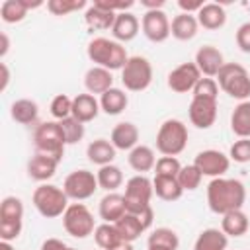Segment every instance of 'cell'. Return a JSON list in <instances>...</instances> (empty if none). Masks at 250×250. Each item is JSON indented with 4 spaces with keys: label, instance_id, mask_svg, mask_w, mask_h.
Listing matches in <instances>:
<instances>
[{
    "label": "cell",
    "instance_id": "40",
    "mask_svg": "<svg viewBox=\"0 0 250 250\" xmlns=\"http://www.w3.org/2000/svg\"><path fill=\"white\" fill-rule=\"evenodd\" d=\"M201 178H203V174L197 170L195 164L182 166V170H180V174H178V182H180V186H182L184 191H193V189H197L199 184H201Z\"/></svg>",
    "mask_w": 250,
    "mask_h": 250
},
{
    "label": "cell",
    "instance_id": "14",
    "mask_svg": "<svg viewBox=\"0 0 250 250\" xmlns=\"http://www.w3.org/2000/svg\"><path fill=\"white\" fill-rule=\"evenodd\" d=\"M199 78H201V72L195 66V62H182L174 70H170V74H168V88L172 92H178V94L193 92V88L199 82Z\"/></svg>",
    "mask_w": 250,
    "mask_h": 250
},
{
    "label": "cell",
    "instance_id": "1",
    "mask_svg": "<svg viewBox=\"0 0 250 250\" xmlns=\"http://www.w3.org/2000/svg\"><path fill=\"white\" fill-rule=\"evenodd\" d=\"M244 201H246V188L240 180L213 178L207 186V205L217 215L242 209Z\"/></svg>",
    "mask_w": 250,
    "mask_h": 250
},
{
    "label": "cell",
    "instance_id": "19",
    "mask_svg": "<svg viewBox=\"0 0 250 250\" xmlns=\"http://www.w3.org/2000/svg\"><path fill=\"white\" fill-rule=\"evenodd\" d=\"M139 18L131 12H121L115 16V21H113V27H111V35L115 41L119 43H127L131 39L137 37L139 33Z\"/></svg>",
    "mask_w": 250,
    "mask_h": 250
},
{
    "label": "cell",
    "instance_id": "5",
    "mask_svg": "<svg viewBox=\"0 0 250 250\" xmlns=\"http://www.w3.org/2000/svg\"><path fill=\"white\" fill-rule=\"evenodd\" d=\"M219 88L234 100L246 102L250 98V74L238 62H225V66L217 74Z\"/></svg>",
    "mask_w": 250,
    "mask_h": 250
},
{
    "label": "cell",
    "instance_id": "28",
    "mask_svg": "<svg viewBox=\"0 0 250 250\" xmlns=\"http://www.w3.org/2000/svg\"><path fill=\"white\" fill-rule=\"evenodd\" d=\"M152 189H154L156 197H160L162 201H176L184 193L178 178H174V176H154Z\"/></svg>",
    "mask_w": 250,
    "mask_h": 250
},
{
    "label": "cell",
    "instance_id": "42",
    "mask_svg": "<svg viewBox=\"0 0 250 250\" xmlns=\"http://www.w3.org/2000/svg\"><path fill=\"white\" fill-rule=\"evenodd\" d=\"M86 6V0H49L47 10L55 16H66L70 12L82 10Z\"/></svg>",
    "mask_w": 250,
    "mask_h": 250
},
{
    "label": "cell",
    "instance_id": "22",
    "mask_svg": "<svg viewBox=\"0 0 250 250\" xmlns=\"http://www.w3.org/2000/svg\"><path fill=\"white\" fill-rule=\"evenodd\" d=\"M57 166H59V162L55 158L35 152V156H31L27 162V176L35 182H47L55 176Z\"/></svg>",
    "mask_w": 250,
    "mask_h": 250
},
{
    "label": "cell",
    "instance_id": "32",
    "mask_svg": "<svg viewBox=\"0 0 250 250\" xmlns=\"http://www.w3.org/2000/svg\"><path fill=\"white\" fill-rule=\"evenodd\" d=\"M119 236L123 238V242H135L146 229L143 225V221L139 219V215H133V213H125L117 223H113Z\"/></svg>",
    "mask_w": 250,
    "mask_h": 250
},
{
    "label": "cell",
    "instance_id": "46",
    "mask_svg": "<svg viewBox=\"0 0 250 250\" xmlns=\"http://www.w3.org/2000/svg\"><path fill=\"white\" fill-rule=\"evenodd\" d=\"M94 4H98L100 8H104V10H107V12H113V14L127 12L129 8L135 6L133 0H96Z\"/></svg>",
    "mask_w": 250,
    "mask_h": 250
},
{
    "label": "cell",
    "instance_id": "20",
    "mask_svg": "<svg viewBox=\"0 0 250 250\" xmlns=\"http://www.w3.org/2000/svg\"><path fill=\"white\" fill-rule=\"evenodd\" d=\"M84 86L88 90V94H104L107 92L109 88H113V76H111V70L107 68H102V66H92L86 70L84 74Z\"/></svg>",
    "mask_w": 250,
    "mask_h": 250
},
{
    "label": "cell",
    "instance_id": "47",
    "mask_svg": "<svg viewBox=\"0 0 250 250\" xmlns=\"http://www.w3.org/2000/svg\"><path fill=\"white\" fill-rule=\"evenodd\" d=\"M236 45L242 53H250V21L242 23L238 29H236Z\"/></svg>",
    "mask_w": 250,
    "mask_h": 250
},
{
    "label": "cell",
    "instance_id": "37",
    "mask_svg": "<svg viewBox=\"0 0 250 250\" xmlns=\"http://www.w3.org/2000/svg\"><path fill=\"white\" fill-rule=\"evenodd\" d=\"M96 178H98V186L105 191H115L123 184V172L115 164L100 166V170L96 172Z\"/></svg>",
    "mask_w": 250,
    "mask_h": 250
},
{
    "label": "cell",
    "instance_id": "16",
    "mask_svg": "<svg viewBox=\"0 0 250 250\" xmlns=\"http://www.w3.org/2000/svg\"><path fill=\"white\" fill-rule=\"evenodd\" d=\"M195 66L199 68L201 76H209V78H217L219 70L225 66V59H223V53L213 47V45H203L197 49L195 53Z\"/></svg>",
    "mask_w": 250,
    "mask_h": 250
},
{
    "label": "cell",
    "instance_id": "9",
    "mask_svg": "<svg viewBox=\"0 0 250 250\" xmlns=\"http://www.w3.org/2000/svg\"><path fill=\"white\" fill-rule=\"evenodd\" d=\"M121 82L129 92H143L152 82V64L145 57H129L125 66L121 68Z\"/></svg>",
    "mask_w": 250,
    "mask_h": 250
},
{
    "label": "cell",
    "instance_id": "39",
    "mask_svg": "<svg viewBox=\"0 0 250 250\" xmlns=\"http://www.w3.org/2000/svg\"><path fill=\"white\" fill-rule=\"evenodd\" d=\"M59 125H61V131L64 135L66 145H76V143H80L84 139V133H86L84 131V123H80L72 115L66 117V119H62V121H59Z\"/></svg>",
    "mask_w": 250,
    "mask_h": 250
},
{
    "label": "cell",
    "instance_id": "52",
    "mask_svg": "<svg viewBox=\"0 0 250 250\" xmlns=\"http://www.w3.org/2000/svg\"><path fill=\"white\" fill-rule=\"evenodd\" d=\"M141 4L146 10H160L164 6V0H141Z\"/></svg>",
    "mask_w": 250,
    "mask_h": 250
},
{
    "label": "cell",
    "instance_id": "41",
    "mask_svg": "<svg viewBox=\"0 0 250 250\" xmlns=\"http://www.w3.org/2000/svg\"><path fill=\"white\" fill-rule=\"evenodd\" d=\"M51 115L57 119V121H62L66 117L72 115V98H68L66 94H57L53 100H51Z\"/></svg>",
    "mask_w": 250,
    "mask_h": 250
},
{
    "label": "cell",
    "instance_id": "33",
    "mask_svg": "<svg viewBox=\"0 0 250 250\" xmlns=\"http://www.w3.org/2000/svg\"><path fill=\"white\" fill-rule=\"evenodd\" d=\"M229 236L221 229H205L195 238L193 250H227Z\"/></svg>",
    "mask_w": 250,
    "mask_h": 250
},
{
    "label": "cell",
    "instance_id": "25",
    "mask_svg": "<svg viewBox=\"0 0 250 250\" xmlns=\"http://www.w3.org/2000/svg\"><path fill=\"white\" fill-rule=\"evenodd\" d=\"M10 115L20 125H31L37 121L39 105H37V102L29 100V98H20L10 105Z\"/></svg>",
    "mask_w": 250,
    "mask_h": 250
},
{
    "label": "cell",
    "instance_id": "7",
    "mask_svg": "<svg viewBox=\"0 0 250 250\" xmlns=\"http://www.w3.org/2000/svg\"><path fill=\"white\" fill-rule=\"evenodd\" d=\"M23 227V203L16 195H8L0 203V240H16Z\"/></svg>",
    "mask_w": 250,
    "mask_h": 250
},
{
    "label": "cell",
    "instance_id": "4",
    "mask_svg": "<svg viewBox=\"0 0 250 250\" xmlns=\"http://www.w3.org/2000/svg\"><path fill=\"white\" fill-rule=\"evenodd\" d=\"M33 145H35L37 154H45V156H51L57 162H61L64 156L66 141L61 131L59 121H45V123L37 125L33 131Z\"/></svg>",
    "mask_w": 250,
    "mask_h": 250
},
{
    "label": "cell",
    "instance_id": "36",
    "mask_svg": "<svg viewBox=\"0 0 250 250\" xmlns=\"http://www.w3.org/2000/svg\"><path fill=\"white\" fill-rule=\"evenodd\" d=\"M94 240L102 250H113L115 246H119L123 242V238L119 236L117 229L113 223H102L96 227L94 230Z\"/></svg>",
    "mask_w": 250,
    "mask_h": 250
},
{
    "label": "cell",
    "instance_id": "50",
    "mask_svg": "<svg viewBox=\"0 0 250 250\" xmlns=\"http://www.w3.org/2000/svg\"><path fill=\"white\" fill-rule=\"evenodd\" d=\"M0 70H2V82H0V92H6L8 84H10V70H8V64L2 62L0 64Z\"/></svg>",
    "mask_w": 250,
    "mask_h": 250
},
{
    "label": "cell",
    "instance_id": "17",
    "mask_svg": "<svg viewBox=\"0 0 250 250\" xmlns=\"http://www.w3.org/2000/svg\"><path fill=\"white\" fill-rule=\"evenodd\" d=\"M109 141L117 150H133L139 145V129L131 121H121L111 129Z\"/></svg>",
    "mask_w": 250,
    "mask_h": 250
},
{
    "label": "cell",
    "instance_id": "18",
    "mask_svg": "<svg viewBox=\"0 0 250 250\" xmlns=\"http://www.w3.org/2000/svg\"><path fill=\"white\" fill-rule=\"evenodd\" d=\"M98 211H100V217L104 219V223H117V221L127 213L123 195L117 193V191H107V193L100 199Z\"/></svg>",
    "mask_w": 250,
    "mask_h": 250
},
{
    "label": "cell",
    "instance_id": "29",
    "mask_svg": "<svg viewBox=\"0 0 250 250\" xmlns=\"http://www.w3.org/2000/svg\"><path fill=\"white\" fill-rule=\"evenodd\" d=\"M248 227H250V221H248V215L242 209L229 211L221 219V230L227 236H234V238L236 236H242V234H246Z\"/></svg>",
    "mask_w": 250,
    "mask_h": 250
},
{
    "label": "cell",
    "instance_id": "27",
    "mask_svg": "<svg viewBox=\"0 0 250 250\" xmlns=\"http://www.w3.org/2000/svg\"><path fill=\"white\" fill-rule=\"evenodd\" d=\"M129 166L139 172V174H145L148 170H154L156 166V156H154V150L146 145H137L133 150H129Z\"/></svg>",
    "mask_w": 250,
    "mask_h": 250
},
{
    "label": "cell",
    "instance_id": "10",
    "mask_svg": "<svg viewBox=\"0 0 250 250\" xmlns=\"http://www.w3.org/2000/svg\"><path fill=\"white\" fill-rule=\"evenodd\" d=\"M62 227L74 238H86V236L94 234V230H96L94 215L90 213V209L84 203H70L66 207V211L62 215Z\"/></svg>",
    "mask_w": 250,
    "mask_h": 250
},
{
    "label": "cell",
    "instance_id": "26",
    "mask_svg": "<svg viewBox=\"0 0 250 250\" xmlns=\"http://www.w3.org/2000/svg\"><path fill=\"white\" fill-rule=\"evenodd\" d=\"M115 146L111 145V141L107 139H96L86 146V156L90 162L98 164V166H105L111 164L115 158Z\"/></svg>",
    "mask_w": 250,
    "mask_h": 250
},
{
    "label": "cell",
    "instance_id": "12",
    "mask_svg": "<svg viewBox=\"0 0 250 250\" xmlns=\"http://www.w3.org/2000/svg\"><path fill=\"white\" fill-rule=\"evenodd\" d=\"M141 29L152 43H162L170 37V20L162 10H146L141 18Z\"/></svg>",
    "mask_w": 250,
    "mask_h": 250
},
{
    "label": "cell",
    "instance_id": "51",
    "mask_svg": "<svg viewBox=\"0 0 250 250\" xmlns=\"http://www.w3.org/2000/svg\"><path fill=\"white\" fill-rule=\"evenodd\" d=\"M8 49H10V39L6 33H0V57L2 59L8 55Z\"/></svg>",
    "mask_w": 250,
    "mask_h": 250
},
{
    "label": "cell",
    "instance_id": "54",
    "mask_svg": "<svg viewBox=\"0 0 250 250\" xmlns=\"http://www.w3.org/2000/svg\"><path fill=\"white\" fill-rule=\"evenodd\" d=\"M0 250H14V246L8 240H0Z\"/></svg>",
    "mask_w": 250,
    "mask_h": 250
},
{
    "label": "cell",
    "instance_id": "21",
    "mask_svg": "<svg viewBox=\"0 0 250 250\" xmlns=\"http://www.w3.org/2000/svg\"><path fill=\"white\" fill-rule=\"evenodd\" d=\"M100 109V100H96L92 94H78L76 98H72V117L80 123L94 121Z\"/></svg>",
    "mask_w": 250,
    "mask_h": 250
},
{
    "label": "cell",
    "instance_id": "15",
    "mask_svg": "<svg viewBox=\"0 0 250 250\" xmlns=\"http://www.w3.org/2000/svg\"><path fill=\"white\" fill-rule=\"evenodd\" d=\"M188 113L191 125H195L197 129H209L217 119V100L193 96Z\"/></svg>",
    "mask_w": 250,
    "mask_h": 250
},
{
    "label": "cell",
    "instance_id": "45",
    "mask_svg": "<svg viewBox=\"0 0 250 250\" xmlns=\"http://www.w3.org/2000/svg\"><path fill=\"white\" fill-rule=\"evenodd\" d=\"M229 158L238 162V164H246L250 162V139H238L230 145L229 150Z\"/></svg>",
    "mask_w": 250,
    "mask_h": 250
},
{
    "label": "cell",
    "instance_id": "34",
    "mask_svg": "<svg viewBox=\"0 0 250 250\" xmlns=\"http://www.w3.org/2000/svg\"><path fill=\"white\" fill-rule=\"evenodd\" d=\"M127 104H129V98L121 88H109L100 96V107L107 115H119L127 107Z\"/></svg>",
    "mask_w": 250,
    "mask_h": 250
},
{
    "label": "cell",
    "instance_id": "31",
    "mask_svg": "<svg viewBox=\"0 0 250 250\" xmlns=\"http://www.w3.org/2000/svg\"><path fill=\"white\" fill-rule=\"evenodd\" d=\"M230 129L238 139H250V100L240 102L230 113Z\"/></svg>",
    "mask_w": 250,
    "mask_h": 250
},
{
    "label": "cell",
    "instance_id": "2",
    "mask_svg": "<svg viewBox=\"0 0 250 250\" xmlns=\"http://www.w3.org/2000/svg\"><path fill=\"white\" fill-rule=\"evenodd\" d=\"M86 53L88 59L94 62V66H102L107 70H121L129 61L125 47L119 41L107 37H94L88 43Z\"/></svg>",
    "mask_w": 250,
    "mask_h": 250
},
{
    "label": "cell",
    "instance_id": "30",
    "mask_svg": "<svg viewBox=\"0 0 250 250\" xmlns=\"http://www.w3.org/2000/svg\"><path fill=\"white\" fill-rule=\"evenodd\" d=\"M178 246H180V238L176 230L168 227H160L152 230L146 240V250H178Z\"/></svg>",
    "mask_w": 250,
    "mask_h": 250
},
{
    "label": "cell",
    "instance_id": "24",
    "mask_svg": "<svg viewBox=\"0 0 250 250\" xmlns=\"http://www.w3.org/2000/svg\"><path fill=\"white\" fill-rule=\"evenodd\" d=\"M195 18H197V23L201 27H205V29H219L227 21V12H225V8L221 4L207 2V4L201 6V10L195 14Z\"/></svg>",
    "mask_w": 250,
    "mask_h": 250
},
{
    "label": "cell",
    "instance_id": "11",
    "mask_svg": "<svg viewBox=\"0 0 250 250\" xmlns=\"http://www.w3.org/2000/svg\"><path fill=\"white\" fill-rule=\"evenodd\" d=\"M98 188L100 186H98L96 174L90 170H84V168L70 172L62 182L64 193L68 195V199H74V201H84V199L92 197Z\"/></svg>",
    "mask_w": 250,
    "mask_h": 250
},
{
    "label": "cell",
    "instance_id": "38",
    "mask_svg": "<svg viewBox=\"0 0 250 250\" xmlns=\"http://www.w3.org/2000/svg\"><path fill=\"white\" fill-rule=\"evenodd\" d=\"M27 6L23 0H4L0 6V18L4 23H18L27 16Z\"/></svg>",
    "mask_w": 250,
    "mask_h": 250
},
{
    "label": "cell",
    "instance_id": "23",
    "mask_svg": "<svg viewBox=\"0 0 250 250\" xmlns=\"http://www.w3.org/2000/svg\"><path fill=\"white\" fill-rule=\"evenodd\" d=\"M197 29H199V23H197V18L193 14H178L172 18V23H170V35L178 41H189L197 35Z\"/></svg>",
    "mask_w": 250,
    "mask_h": 250
},
{
    "label": "cell",
    "instance_id": "49",
    "mask_svg": "<svg viewBox=\"0 0 250 250\" xmlns=\"http://www.w3.org/2000/svg\"><path fill=\"white\" fill-rule=\"evenodd\" d=\"M203 4H205V2H201V0H195V2L180 0V2H178V6L182 8V12H184V14H191V12H195V14H197V12L201 10V6H203Z\"/></svg>",
    "mask_w": 250,
    "mask_h": 250
},
{
    "label": "cell",
    "instance_id": "43",
    "mask_svg": "<svg viewBox=\"0 0 250 250\" xmlns=\"http://www.w3.org/2000/svg\"><path fill=\"white\" fill-rule=\"evenodd\" d=\"M182 170V164L176 156H160L154 166V176H174L178 178Z\"/></svg>",
    "mask_w": 250,
    "mask_h": 250
},
{
    "label": "cell",
    "instance_id": "35",
    "mask_svg": "<svg viewBox=\"0 0 250 250\" xmlns=\"http://www.w3.org/2000/svg\"><path fill=\"white\" fill-rule=\"evenodd\" d=\"M115 16L113 12H107L104 8H100L98 4H92L86 14H84V21L90 29H98V31H104V29H111L113 27V21H115Z\"/></svg>",
    "mask_w": 250,
    "mask_h": 250
},
{
    "label": "cell",
    "instance_id": "53",
    "mask_svg": "<svg viewBox=\"0 0 250 250\" xmlns=\"http://www.w3.org/2000/svg\"><path fill=\"white\" fill-rule=\"evenodd\" d=\"M113 250H135V248H133V242H121V244L115 246Z\"/></svg>",
    "mask_w": 250,
    "mask_h": 250
},
{
    "label": "cell",
    "instance_id": "44",
    "mask_svg": "<svg viewBox=\"0 0 250 250\" xmlns=\"http://www.w3.org/2000/svg\"><path fill=\"white\" fill-rule=\"evenodd\" d=\"M217 94H219V84L215 78H209V76H201L193 88V96H197V98L217 100Z\"/></svg>",
    "mask_w": 250,
    "mask_h": 250
},
{
    "label": "cell",
    "instance_id": "48",
    "mask_svg": "<svg viewBox=\"0 0 250 250\" xmlns=\"http://www.w3.org/2000/svg\"><path fill=\"white\" fill-rule=\"evenodd\" d=\"M41 250H78V248H72V246L64 244V242L59 240V238H47V240H43Z\"/></svg>",
    "mask_w": 250,
    "mask_h": 250
},
{
    "label": "cell",
    "instance_id": "8",
    "mask_svg": "<svg viewBox=\"0 0 250 250\" xmlns=\"http://www.w3.org/2000/svg\"><path fill=\"white\" fill-rule=\"evenodd\" d=\"M152 180H148L145 174H137L133 178L127 180L125 184V193H123V199H125V207H127V213H143L150 207V199H152Z\"/></svg>",
    "mask_w": 250,
    "mask_h": 250
},
{
    "label": "cell",
    "instance_id": "3",
    "mask_svg": "<svg viewBox=\"0 0 250 250\" xmlns=\"http://www.w3.org/2000/svg\"><path fill=\"white\" fill-rule=\"evenodd\" d=\"M31 201H33L37 213L41 217H45V219L62 217L66 207L70 205L68 203V195L64 193V189L59 188V186H53V184L37 186L33 195H31Z\"/></svg>",
    "mask_w": 250,
    "mask_h": 250
},
{
    "label": "cell",
    "instance_id": "13",
    "mask_svg": "<svg viewBox=\"0 0 250 250\" xmlns=\"http://www.w3.org/2000/svg\"><path fill=\"white\" fill-rule=\"evenodd\" d=\"M193 164L197 166V170L203 174V176H209V178H223V174L229 170L230 166V158L221 152V150H215V148H207V150H201L195 154V160Z\"/></svg>",
    "mask_w": 250,
    "mask_h": 250
},
{
    "label": "cell",
    "instance_id": "6",
    "mask_svg": "<svg viewBox=\"0 0 250 250\" xmlns=\"http://www.w3.org/2000/svg\"><path fill=\"white\" fill-rule=\"evenodd\" d=\"M188 145V127L180 119H166L156 133V148L162 156H178Z\"/></svg>",
    "mask_w": 250,
    "mask_h": 250
}]
</instances>
